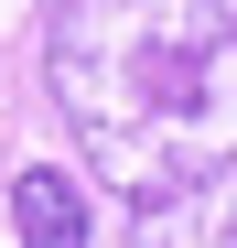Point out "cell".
Listing matches in <instances>:
<instances>
[{
  "instance_id": "cell-2",
  "label": "cell",
  "mask_w": 237,
  "mask_h": 248,
  "mask_svg": "<svg viewBox=\"0 0 237 248\" xmlns=\"http://www.w3.org/2000/svg\"><path fill=\"white\" fill-rule=\"evenodd\" d=\"M11 227H22V248H87V194H75V173L32 162L11 184Z\"/></svg>"
},
{
  "instance_id": "cell-1",
  "label": "cell",
  "mask_w": 237,
  "mask_h": 248,
  "mask_svg": "<svg viewBox=\"0 0 237 248\" xmlns=\"http://www.w3.org/2000/svg\"><path fill=\"white\" fill-rule=\"evenodd\" d=\"M44 87L130 248H237V11L54 0Z\"/></svg>"
}]
</instances>
